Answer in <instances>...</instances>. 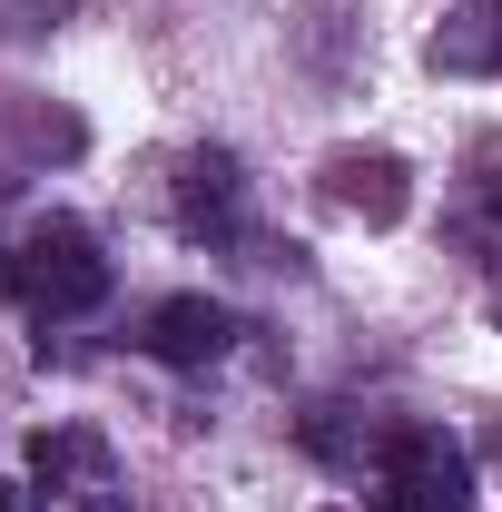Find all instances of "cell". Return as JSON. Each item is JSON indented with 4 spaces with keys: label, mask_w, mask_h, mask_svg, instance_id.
Wrapping results in <instances>:
<instances>
[{
    "label": "cell",
    "mask_w": 502,
    "mask_h": 512,
    "mask_svg": "<svg viewBox=\"0 0 502 512\" xmlns=\"http://www.w3.org/2000/svg\"><path fill=\"white\" fill-rule=\"evenodd\" d=\"M384 512H473V453L434 424L384 434Z\"/></svg>",
    "instance_id": "6da1fadb"
},
{
    "label": "cell",
    "mask_w": 502,
    "mask_h": 512,
    "mask_svg": "<svg viewBox=\"0 0 502 512\" xmlns=\"http://www.w3.org/2000/svg\"><path fill=\"white\" fill-rule=\"evenodd\" d=\"M20 296L40 306V325H50V316H89V306L109 296V256L89 247V227H79V217H40V227H30Z\"/></svg>",
    "instance_id": "7a4b0ae2"
},
{
    "label": "cell",
    "mask_w": 502,
    "mask_h": 512,
    "mask_svg": "<svg viewBox=\"0 0 502 512\" xmlns=\"http://www.w3.org/2000/svg\"><path fill=\"white\" fill-rule=\"evenodd\" d=\"M325 197H335L345 217H365V227H404L414 178H404L394 148H335V158H325Z\"/></svg>",
    "instance_id": "3957f363"
},
{
    "label": "cell",
    "mask_w": 502,
    "mask_h": 512,
    "mask_svg": "<svg viewBox=\"0 0 502 512\" xmlns=\"http://www.w3.org/2000/svg\"><path fill=\"white\" fill-rule=\"evenodd\" d=\"M158 365H178V375H207L227 345H237V316L217 306V296H168V306H148V335H138Z\"/></svg>",
    "instance_id": "277c9868"
},
{
    "label": "cell",
    "mask_w": 502,
    "mask_h": 512,
    "mask_svg": "<svg viewBox=\"0 0 502 512\" xmlns=\"http://www.w3.org/2000/svg\"><path fill=\"white\" fill-rule=\"evenodd\" d=\"M178 227L207 237V247L237 237V158H227V148H197L188 168H178Z\"/></svg>",
    "instance_id": "5b68a950"
},
{
    "label": "cell",
    "mask_w": 502,
    "mask_h": 512,
    "mask_svg": "<svg viewBox=\"0 0 502 512\" xmlns=\"http://www.w3.org/2000/svg\"><path fill=\"white\" fill-rule=\"evenodd\" d=\"M434 69L473 79V69H502V0H463L453 20L434 30Z\"/></svg>",
    "instance_id": "8992f818"
},
{
    "label": "cell",
    "mask_w": 502,
    "mask_h": 512,
    "mask_svg": "<svg viewBox=\"0 0 502 512\" xmlns=\"http://www.w3.org/2000/svg\"><path fill=\"white\" fill-rule=\"evenodd\" d=\"M296 434H306V453H315V463H335V473H365V453H375V424H365L355 404H315Z\"/></svg>",
    "instance_id": "52a82bcc"
},
{
    "label": "cell",
    "mask_w": 502,
    "mask_h": 512,
    "mask_svg": "<svg viewBox=\"0 0 502 512\" xmlns=\"http://www.w3.org/2000/svg\"><path fill=\"white\" fill-rule=\"evenodd\" d=\"M69 473H99V444L89 434H30V483L69 493Z\"/></svg>",
    "instance_id": "ba28073f"
},
{
    "label": "cell",
    "mask_w": 502,
    "mask_h": 512,
    "mask_svg": "<svg viewBox=\"0 0 502 512\" xmlns=\"http://www.w3.org/2000/svg\"><path fill=\"white\" fill-rule=\"evenodd\" d=\"M20 148L30 158H79V119L69 109H20Z\"/></svg>",
    "instance_id": "9c48e42d"
},
{
    "label": "cell",
    "mask_w": 502,
    "mask_h": 512,
    "mask_svg": "<svg viewBox=\"0 0 502 512\" xmlns=\"http://www.w3.org/2000/svg\"><path fill=\"white\" fill-rule=\"evenodd\" d=\"M79 512H128V493H109V483H89V493H79Z\"/></svg>",
    "instance_id": "30bf717a"
},
{
    "label": "cell",
    "mask_w": 502,
    "mask_h": 512,
    "mask_svg": "<svg viewBox=\"0 0 502 512\" xmlns=\"http://www.w3.org/2000/svg\"><path fill=\"white\" fill-rule=\"evenodd\" d=\"M0 296H20V256L0 247Z\"/></svg>",
    "instance_id": "8fae6325"
},
{
    "label": "cell",
    "mask_w": 502,
    "mask_h": 512,
    "mask_svg": "<svg viewBox=\"0 0 502 512\" xmlns=\"http://www.w3.org/2000/svg\"><path fill=\"white\" fill-rule=\"evenodd\" d=\"M0 512H20V493H10V483H0Z\"/></svg>",
    "instance_id": "7c38bea8"
},
{
    "label": "cell",
    "mask_w": 502,
    "mask_h": 512,
    "mask_svg": "<svg viewBox=\"0 0 502 512\" xmlns=\"http://www.w3.org/2000/svg\"><path fill=\"white\" fill-rule=\"evenodd\" d=\"M493 325H502V296H493Z\"/></svg>",
    "instance_id": "4fadbf2b"
},
{
    "label": "cell",
    "mask_w": 502,
    "mask_h": 512,
    "mask_svg": "<svg viewBox=\"0 0 502 512\" xmlns=\"http://www.w3.org/2000/svg\"><path fill=\"white\" fill-rule=\"evenodd\" d=\"M493 217H502V188H493Z\"/></svg>",
    "instance_id": "5bb4252c"
}]
</instances>
